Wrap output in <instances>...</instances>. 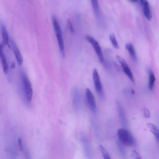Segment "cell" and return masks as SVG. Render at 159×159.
<instances>
[{"label":"cell","mask_w":159,"mask_h":159,"mask_svg":"<svg viewBox=\"0 0 159 159\" xmlns=\"http://www.w3.org/2000/svg\"><path fill=\"white\" fill-rule=\"evenodd\" d=\"M117 143L120 153L123 156H125L126 155V152L125 148L123 146L124 144H123L119 140L118 141Z\"/></svg>","instance_id":"19"},{"label":"cell","mask_w":159,"mask_h":159,"mask_svg":"<svg viewBox=\"0 0 159 159\" xmlns=\"http://www.w3.org/2000/svg\"><path fill=\"white\" fill-rule=\"evenodd\" d=\"M131 157L132 158L134 159H139L142 158L141 156L139 154L134 150L132 151Z\"/></svg>","instance_id":"20"},{"label":"cell","mask_w":159,"mask_h":159,"mask_svg":"<svg viewBox=\"0 0 159 159\" xmlns=\"http://www.w3.org/2000/svg\"><path fill=\"white\" fill-rule=\"evenodd\" d=\"M18 143L20 148V150H21L22 148V144L21 139L20 138L18 139Z\"/></svg>","instance_id":"23"},{"label":"cell","mask_w":159,"mask_h":159,"mask_svg":"<svg viewBox=\"0 0 159 159\" xmlns=\"http://www.w3.org/2000/svg\"><path fill=\"white\" fill-rule=\"evenodd\" d=\"M147 125L150 131L154 135L158 143L159 133L158 128L154 124L151 123H148Z\"/></svg>","instance_id":"12"},{"label":"cell","mask_w":159,"mask_h":159,"mask_svg":"<svg viewBox=\"0 0 159 159\" xmlns=\"http://www.w3.org/2000/svg\"><path fill=\"white\" fill-rule=\"evenodd\" d=\"M4 46L0 44V57L3 71L5 74L8 72V67L3 51Z\"/></svg>","instance_id":"9"},{"label":"cell","mask_w":159,"mask_h":159,"mask_svg":"<svg viewBox=\"0 0 159 159\" xmlns=\"http://www.w3.org/2000/svg\"><path fill=\"white\" fill-rule=\"evenodd\" d=\"M86 96L89 106L94 114H96L97 112V106L94 96L90 90L87 88L86 90Z\"/></svg>","instance_id":"7"},{"label":"cell","mask_w":159,"mask_h":159,"mask_svg":"<svg viewBox=\"0 0 159 159\" xmlns=\"http://www.w3.org/2000/svg\"><path fill=\"white\" fill-rule=\"evenodd\" d=\"M143 4L144 14L148 20H150L152 18V13L149 4L147 0H144Z\"/></svg>","instance_id":"11"},{"label":"cell","mask_w":159,"mask_h":159,"mask_svg":"<svg viewBox=\"0 0 159 159\" xmlns=\"http://www.w3.org/2000/svg\"><path fill=\"white\" fill-rule=\"evenodd\" d=\"M125 48L128 50L130 56L134 61H136L137 57L133 45L130 43L126 44Z\"/></svg>","instance_id":"13"},{"label":"cell","mask_w":159,"mask_h":159,"mask_svg":"<svg viewBox=\"0 0 159 159\" xmlns=\"http://www.w3.org/2000/svg\"><path fill=\"white\" fill-rule=\"evenodd\" d=\"M9 41L18 64L19 65L21 66L23 63V60L20 51L15 42L13 39L11 38Z\"/></svg>","instance_id":"8"},{"label":"cell","mask_w":159,"mask_h":159,"mask_svg":"<svg viewBox=\"0 0 159 159\" xmlns=\"http://www.w3.org/2000/svg\"><path fill=\"white\" fill-rule=\"evenodd\" d=\"M68 24L69 25V27L70 31L72 33H74L75 32V30L73 27L72 23L70 20L68 21Z\"/></svg>","instance_id":"22"},{"label":"cell","mask_w":159,"mask_h":159,"mask_svg":"<svg viewBox=\"0 0 159 159\" xmlns=\"http://www.w3.org/2000/svg\"><path fill=\"white\" fill-rule=\"evenodd\" d=\"M98 148L101 152L104 158L105 159H110V155L105 148L102 145L100 144L98 147Z\"/></svg>","instance_id":"15"},{"label":"cell","mask_w":159,"mask_h":159,"mask_svg":"<svg viewBox=\"0 0 159 159\" xmlns=\"http://www.w3.org/2000/svg\"><path fill=\"white\" fill-rule=\"evenodd\" d=\"M86 39L92 46L100 61L101 63H103V54L101 47L98 42L94 38L90 36H87Z\"/></svg>","instance_id":"5"},{"label":"cell","mask_w":159,"mask_h":159,"mask_svg":"<svg viewBox=\"0 0 159 159\" xmlns=\"http://www.w3.org/2000/svg\"><path fill=\"white\" fill-rule=\"evenodd\" d=\"M116 59L123 68L125 73L128 77L131 82L134 84L135 80L133 74L125 60L122 57L118 55L116 56Z\"/></svg>","instance_id":"6"},{"label":"cell","mask_w":159,"mask_h":159,"mask_svg":"<svg viewBox=\"0 0 159 159\" xmlns=\"http://www.w3.org/2000/svg\"><path fill=\"white\" fill-rule=\"evenodd\" d=\"M52 20L59 49L62 57L64 58L65 56V53L62 31L57 19L55 16H52Z\"/></svg>","instance_id":"1"},{"label":"cell","mask_w":159,"mask_h":159,"mask_svg":"<svg viewBox=\"0 0 159 159\" xmlns=\"http://www.w3.org/2000/svg\"><path fill=\"white\" fill-rule=\"evenodd\" d=\"M149 81L148 87L149 89L152 90L154 88L156 78L153 72L151 71L149 73Z\"/></svg>","instance_id":"14"},{"label":"cell","mask_w":159,"mask_h":159,"mask_svg":"<svg viewBox=\"0 0 159 159\" xmlns=\"http://www.w3.org/2000/svg\"><path fill=\"white\" fill-rule=\"evenodd\" d=\"M21 77L25 97L28 101L30 102L32 100L33 95L31 83L26 74L23 71H21Z\"/></svg>","instance_id":"3"},{"label":"cell","mask_w":159,"mask_h":159,"mask_svg":"<svg viewBox=\"0 0 159 159\" xmlns=\"http://www.w3.org/2000/svg\"><path fill=\"white\" fill-rule=\"evenodd\" d=\"M144 116L146 118H149L150 116L149 111L147 108H145L143 110Z\"/></svg>","instance_id":"21"},{"label":"cell","mask_w":159,"mask_h":159,"mask_svg":"<svg viewBox=\"0 0 159 159\" xmlns=\"http://www.w3.org/2000/svg\"><path fill=\"white\" fill-rule=\"evenodd\" d=\"M93 78L96 90L100 98L103 99V89L98 72L96 69H94L93 70Z\"/></svg>","instance_id":"4"},{"label":"cell","mask_w":159,"mask_h":159,"mask_svg":"<svg viewBox=\"0 0 159 159\" xmlns=\"http://www.w3.org/2000/svg\"><path fill=\"white\" fill-rule=\"evenodd\" d=\"M117 133L119 141L124 145L131 146L134 144V138L128 130L124 128H120L118 129Z\"/></svg>","instance_id":"2"},{"label":"cell","mask_w":159,"mask_h":159,"mask_svg":"<svg viewBox=\"0 0 159 159\" xmlns=\"http://www.w3.org/2000/svg\"><path fill=\"white\" fill-rule=\"evenodd\" d=\"M117 103H118V111L120 116V118L121 121H122L123 124H125L126 123V121L125 117V114L124 112V111L119 103L117 102Z\"/></svg>","instance_id":"17"},{"label":"cell","mask_w":159,"mask_h":159,"mask_svg":"<svg viewBox=\"0 0 159 159\" xmlns=\"http://www.w3.org/2000/svg\"><path fill=\"white\" fill-rule=\"evenodd\" d=\"M140 0V1L141 3V4H143V0Z\"/></svg>","instance_id":"25"},{"label":"cell","mask_w":159,"mask_h":159,"mask_svg":"<svg viewBox=\"0 0 159 159\" xmlns=\"http://www.w3.org/2000/svg\"><path fill=\"white\" fill-rule=\"evenodd\" d=\"M109 38L113 47L116 48H119V46L114 34L113 33H111L110 34Z\"/></svg>","instance_id":"18"},{"label":"cell","mask_w":159,"mask_h":159,"mask_svg":"<svg viewBox=\"0 0 159 159\" xmlns=\"http://www.w3.org/2000/svg\"><path fill=\"white\" fill-rule=\"evenodd\" d=\"M91 1L95 13L97 16H98L99 8L98 0H91Z\"/></svg>","instance_id":"16"},{"label":"cell","mask_w":159,"mask_h":159,"mask_svg":"<svg viewBox=\"0 0 159 159\" xmlns=\"http://www.w3.org/2000/svg\"><path fill=\"white\" fill-rule=\"evenodd\" d=\"M1 30L2 39L3 45H7L9 46V39L8 32L5 25L2 22L1 24Z\"/></svg>","instance_id":"10"},{"label":"cell","mask_w":159,"mask_h":159,"mask_svg":"<svg viewBox=\"0 0 159 159\" xmlns=\"http://www.w3.org/2000/svg\"><path fill=\"white\" fill-rule=\"evenodd\" d=\"M130 1H131V2H132L133 3H136L137 2L138 0H129Z\"/></svg>","instance_id":"24"}]
</instances>
